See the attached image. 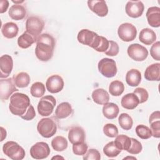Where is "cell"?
<instances>
[{"mask_svg":"<svg viewBox=\"0 0 160 160\" xmlns=\"http://www.w3.org/2000/svg\"><path fill=\"white\" fill-rule=\"evenodd\" d=\"M109 44V41L106 38L98 35L91 48L98 52H104L108 49Z\"/></svg>","mask_w":160,"mask_h":160,"instance_id":"31","label":"cell"},{"mask_svg":"<svg viewBox=\"0 0 160 160\" xmlns=\"http://www.w3.org/2000/svg\"><path fill=\"white\" fill-rule=\"evenodd\" d=\"M144 9L143 3L141 1H129L125 6V11L127 15L132 18L140 17Z\"/></svg>","mask_w":160,"mask_h":160,"instance_id":"12","label":"cell"},{"mask_svg":"<svg viewBox=\"0 0 160 160\" xmlns=\"http://www.w3.org/2000/svg\"><path fill=\"white\" fill-rule=\"evenodd\" d=\"M119 38L123 41L129 42L133 41L137 35L136 27L129 22L121 24L118 29Z\"/></svg>","mask_w":160,"mask_h":160,"instance_id":"8","label":"cell"},{"mask_svg":"<svg viewBox=\"0 0 160 160\" xmlns=\"http://www.w3.org/2000/svg\"><path fill=\"white\" fill-rule=\"evenodd\" d=\"M56 104V99L52 96H43L41 98L38 104V113L42 116H48L53 112Z\"/></svg>","mask_w":160,"mask_h":160,"instance_id":"7","label":"cell"},{"mask_svg":"<svg viewBox=\"0 0 160 160\" xmlns=\"http://www.w3.org/2000/svg\"><path fill=\"white\" fill-rule=\"evenodd\" d=\"M64 82L62 77L58 74H54L49 77L46 82L47 90L51 93H58L64 88Z\"/></svg>","mask_w":160,"mask_h":160,"instance_id":"13","label":"cell"},{"mask_svg":"<svg viewBox=\"0 0 160 160\" xmlns=\"http://www.w3.org/2000/svg\"><path fill=\"white\" fill-rule=\"evenodd\" d=\"M124 90V84L118 80L112 81L109 86V91L113 96H119Z\"/></svg>","mask_w":160,"mask_h":160,"instance_id":"34","label":"cell"},{"mask_svg":"<svg viewBox=\"0 0 160 160\" xmlns=\"http://www.w3.org/2000/svg\"><path fill=\"white\" fill-rule=\"evenodd\" d=\"M114 143L120 150H124L127 151L131 146V139L126 135H118L115 139Z\"/></svg>","mask_w":160,"mask_h":160,"instance_id":"32","label":"cell"},{"mask_svg":"<svg viewBox=\"0 0 160 160\" xmlns=\"http://www.w3.org/2000/svg\"><path fill=\"white\" fill-rule=\"evenodd\" d=\"M35 116H36V112H35L34 108L31 104H30V106L28 107L26 112L22 116H21V118L26 121H31L33 119L35 118Z\"/></svg>","mask_w":160,"mask_h":160,"instance_id":"46","label":"cell"},{"mask_svg":"<svg viewBox=\"0 0 160 160\" xmlns=\"http://www.w3.org/2000/svg\"><path fill=\"white\" fill-rule=\"evenodd\" d=\"M119 112L118 106L113 102H108L102 107V113L105 118L109 119L116 118Z\"/></svg>","mask_w":160,"mask_h":160,"instance_id":"28","label":"cell"},{"mask_svg":"<svg viewBox=\"0 0 160 160\" xmlns=\"http://www.w3.org/2000/svg\"><path fill=\"white\" fill-rule=\"evenodd\" d=\"M136 159V158H134V157H129V156H128V157H126V158H124V159Z\"/></svg>","mask_w":160,"mask_h":160,"instance_id":"51","label":"cell"},{"mask_svg":"<svg viewBox=\"0 0 160 160\" xmlns=\"http://www.w3.org/2000/svg\"><path fill=\"white\" fill-rule=\"evenodd\" d=\"M104 134L109 138H115L118 135V129L113 124L108 123L105 124L103 127Z\"/></svg>","mask_w":160,"mask_h":160,"instance_id":"39","label":"cell"},{"mask_svg":"<svg viewBox=\"0 0 160 160\" xmlns=\"http://www.w3.org/2000/svg\"><path fill=\"white\" fill-rule=\"evenodd\" d=\"M109 48L104 52L106 55L109 56H115L119 51V48L118 43L114 41H109Z\"/></svg>","mask_w":160,"mask_h":160,"instance_id":"43","label":"cell"},{"mask_svg":"<svg viewBox=\"0 0 160 160\" xmlns=\"http://www.w3.org/2000/svg\"><path fill=\"white\" fill-rule=\"evenodd\" d=\"M30 92L33 97H42L45 93V86L41 82H35L31 87Z\"/></svg>","mask_w":160,"mask_h":160,"instance_id":"37","label":"cell"},{"mask_svg":"<svg viewBox=\"0 0 160 160\" xmlns=\"http://www.w3.org/2000/svg\"><path fill=\"white\" fill-rule=\"evenodd\" d=\"M68 139L72 144L84 142L86 139L85 131L80 126L72 127L68 132Z\"/></svg>","mask_w":160,"mask_h":160,"instance_id":"18","label":"cell"},{"mask_svg":"<svg viewBox=\"0 0 160 160\" xmlns=\"http://www.w3.org/2000/svg\"><path fill=\"white\" fill-rule=\"evenodd\" d=\"M101 159L100 152L95 149H90L87 151L85 154L83 155V159L84 160H99Z\"/></svg>","mask_w":160,"mask_h":160,"instance_id":"44","label":"cell"},{"mask_svg":"<svg viewBox=\"0 0 160 160\" xmlns=\"http://www.w3.org/2000/svg\"><path fill=\"white\" fill-rule=\"evenodd\" d=\"M122 108L127 109H134L139 104L138 97L132 92L124 95L121 101Z\"/></svg>","mask_w":160,"mask_h":160,"instance_id":"21","label":"cell"},{"mask_svg":"<svg viewBox=\"0 0 160 160\" xmlns=\"http://www.w3.org/2000/svg\"><path fill=\"white\" fill-rule=\"evenodd\" d=\"M88 6L90 10L98 16L104 17L108 13V6L103 0H89Z\"/></svg>","mask_w":160,"mask_h":160,"instance_id":"14","label":"cell"},{"mask_svg":"<svg viewBox=\"0 0 160 160\" xmlns=\"http://www.w3.org/2000/svg\"><path fill=\"white\" fill-rule=\"evenodd\" d=\"M13 68V60L11 56L4 54L0 58V78H6L9 76Z\"/></svg>","mask_w":160,"mask_h":160,"instance_id":"15","label":"cell"},{"mask_svg":"<svg viewBox=\"0 0 160 160\" xmlns=\"http://www.w3.org/2000/svg\"><path fill=\"white\" fill-rule=\"evenodd\" d=\"M64 159V158H62V157H61V156H58V155H57V156H54V157H52V159Z\"/></svg>","mask_w":160,"mask_h":160,"instance_id":"50","label":"cell"},{"mask_svg":"<svg viewBox=\"0 0 160 160\" xmlns=\"http://www.w3.org/2000/svg\"><path fill=\"white\" fill-rule=\"evenodd\" d=\"M26 15V8L21 4H14L9 9V16L14 20L19 21L24 19Z\"/></svg>","mask_w":160,"mask_h":160,"instance_id":"26","label":"cell"},{"mask_svg":"<svg viewBox=\"0 0 160 160\" xmlns=\"http://www.w3.org/2000/svg\"><path fill=\"white\" fill-rule=\"evenodd\" d=\"M9 7V1L7 0L0 1V13L6 12Z\"/></svg>","mask_w":160,"mask_h":160,"instance_id":"47","label":"cell"},{"mask_svg":"<svg viewBox=\"0 0 160 160\" xmlns=\"http://www.w3.org/2000/svg\"><path fill=\"white\" fill-rule=\"evenodd\" d=\"M15 85L18 88H24L27 87L30 82V76L25 72H20L13 76Z\"/></svg>","mask_w":160,"mask_h":160,"instance_id":"30","label":"cell"},{"mask_svg":"<svg viewBox=\"0 0 160 160\" xmlns=\"http://www.w3.org/2000/svg\"><path fill=\"white\" fill-rule=\"evenodd\" d=\"M139 39L142 43L149 46L155 42L156 34L152 29L150 28H144L140 31Z\"/></svg>","mask_w":160,"mask_h":160,"instance_id":"22","label":"cell"},{"mask_svg":"<svg viewBox=\"0 0 160 160\" xmlns=\"http://www.w3.org/2000/svg\"><path fill=\"white\" fill-rule=\"evenodd\" d=\"M88 145L84 142H81L72 145V152L75 155L82 156L88 151Z\"/></svg>","mask_w":160,"mask_h":160,"instance_id":"40","label":"cell"},{"mask_svg":"<svg viewBox=\"0 0 160 160\" xmlns=\"http://www.w3.org/2000/svg\"><path fill=\"white\" fill-rule=\"evenodd\" d=\"M118 122L123 129L128 131L130 130L133 124L132 118L127 113H121L118 118Z\"/></svg>","mask_w":160,"mask_h":160,"instance_id":"36","label":"cell"},{"mask_svg":"<svg viewBox=\"0 0 160 160\" xmlns=\"http://www.w3.org/2000/svg\"><path fill=\"white\" fill-rule=\"evenodd\" d=\"M146 18L148 24L153 28L160 26V8L153 6L148 9L146 12Z\"/></svg>","mask_w":160,"mask_h":160,"instance_id":"17","label":"cell"},{"mask_svg":"<svg viewBox=\"0 0 160 160\" xmlns=\"http://www.w3.org/2000/svg\"><path fill=\"white\" fill-rule=\"evenodd\" d=\"M131 139V144L129 149L127 151L129 153L132 154H138L140 153L142 149V146L141 143L138 141L136 139Z\"/></svg>","mask_w":160,"mask_h":160,"instance_id":"41","label":"cell"},{"mask_svg":"<svg viewBox=\"0 0 160 160\" xmlns=\"http://www.w3.org/2000/svg\"><path fill=\"white\" fill-rule=\"evenodd\" d=\"M72 112L71 105L68 102L60 103L55 110V116L58 119H64L69 116Z\"/></svg>","mask_w":160,"mask_h":160,"instance_id":"27","label":"cell"},{"mask_svg":"<svg viewBox=\"0 0 160 160\" xmlns=\"http://www.w3.org/2000/svg\"><path fill=\"white\" fill-rule=\"evenodd\" d=\"M19 28L18 25L13 22H8L4 24L1 27L2 35L8 39L15 38L18 33Z\"/></svg>","mask_w":160,"mask_h":160,"instance_id":"24","label":"cell"},{"mask_svg":"<svg viewBox=\"0 0 160 160\" xmlns=\"http://www.w3.org/2000/svg\"><path fill=\"white\" fill-rule=\"evenodd\" d=\"M128 56L136 61H143L148 56V49L143 46L135 43L129 46L127 49Z\"/></svg>","mask_w":160,"mask_h":160,"instance_id":"9","label":"cell"},{"mask_svg":"<svg viewBox=\"0 0 160 160\" xmlns=\"http://www.w3.org/2000/svg\"><path fill=\"white\" fill-rule=\"evenodd\" d=\"M51 146L56 151L61 152L67 149L68 143L64 137L58 136L52 139L51 141Z\"/></svg>","mask_w":160,"mask_h":160,"instance_id":"33","label":"cell"},{"mask_svg":"<svg viewBox=\"0 0 160 160\" xmlns=\"http://www.w3.org/2000/svg\"><path fill=\"white\" fill-rule=\"evenodd\" d=\"M12 2L15 3V4H20L21 3L23 2L24 1H12Z\"/></svg>","mask_w":160,"mask_h":160,"instance_id":"49","label":"cell"},{"mask_svg":"<svg viewBox=\"0 0 160 160\" xmlns=\"http://www.w3.org/2000/svg\"><path fill=\"white\" fill-rule=\"evenodd\" d=\"M56 45L55 39L48 33L40 34L36 40L35 54L38 59L41 61L50 60L54 52Z\"/></svg>","mask_w":160,"mask_h":160,"instance_id":"1","label":"cell"},{"mask_svg":"<svg viewBox=\"0 0 160 160\" xmlns=\"http://www.w3.org/2000/svg\"><path fill=\"white\" fill-rule=\"evenodd\" d=\"M160 49V42L159 41H157L155 43H154L150 49V54L151 57L157 61L160 60V53L159 50Z\"/></svg>","mask_w":160,"mask_h":160,"instance_id":"45","label":"cell"},{"mask_svg":"<svg viewBox=\"0 0 160 160\" xmlns=\"http://www.w3.org/2000/svg\"><path fill=\"white\" fill-rule=\"evenodd\" d=\"M92 98L95 103L99 105H104L109 102V95L104 89L98 88L92 91Z\"/></svg>","mask_w":160,"mask_h":160,"instance_id":"23","label":"cell"},{"mask_svg":"<svg viewBox=\"0 0 160 160\" xmlns=\"http://www.w3.org/2000/svg\"><path fill=\"white\" fill-rule=\"evenodd\" d=\"M29 98L21 92H14L10 97L9 109L12 114L21 116L27 111L30 106Z\"/></svg>","mask_w":160,"mask_h":160,"instance_id":"2","label":"cell"},{"mask_svg":"<svg viewBox=\"0 0 160 160\" xmlns=\"http://www.w3.org/2000/svg\"><path fill=\"white\" fill-rule=\"evenodd\" d=\"M44 26V21L38 16L29 17L26 22V30L36 39L41 34Z\"/></svg>","mask_w":160,"mask_h":160,"instance_id":"5","label":"cell"},{"mask_svg":"<svg viewBox=\"0 0 160 160\" xmlns=\"http://www.w3.org/2000/svg\"><path fill=\"white\" fill-rule=\"evenodd\" d=\"M2 151L5 155L13 160H22L25 157L24 149L15 141H8L3 144Z\"/></svg>","mask_w":160,"mask_h":160,"instance_id":"4","label":"cell"},{"mask_svg":"<svg viewBox=\"0 0 160 160\" xmlns=\"http://www.w3.org/2000/svg\"><path fill=\"white\" fill-rule=\"evenodd\" d=\"M51 150L49 145L45 142H38L30 149V155L35 159H43L48 158Z\"/></svg>","mask_w":160,"mask_h":160,"instance_id":"11","label":"cell"},{"mask_svg":"<svg viewBox=\"0 0 160 160\" xmlns=\"http://www.w3.org/2000/svg\"><path fill=\"white\" fill-rule=\"evenodd\" d=\"M135 130L137 136L141 139H148L152 136V132L151 129L145 125H138Z\"/></svg>","mask_w":160,"mask_h":160,"instance_id":"38","label":"cell"},{"mask_svg":"<svg viewBox=\"0 0 160 160\" xmlns=\"http://www.w3.org/2000/svg\"><path fill=\"white\" fill-rule=\"evenodd\" d=\"M98 35V34L94 31L83 29L78 32L77 38L80 43L91 47Z\"/></svg>","mask_w":160,"mask_h":160,"instance_id":"16","label":"cell"},{"mask_svg":"<svg viewBox=\"0 0 160 160\" xmlns=\"http://www.w3.org/2000/svg\"><path fill=\"white\" fill-rule=\"evenodd\" d=\"M133 93L138 97L139 103H143L146 102L149 97L147 90L143 88H137L134 90Z\"/></svg>","mask_w":160,"mask_h":160,"instance_id":"42","label":"cell"},{"mask_svg":"<svg viewBox=\"0 0 160 160\" xmlns=\"http://www.w3.org/2000/svg\"><path fill=\"white\" fill-rule=\"evenodd\" d=\"M99 72L106 78H112L117 74L118 69L114 60L110 58H102L98 62Z\"/></svg>","mask_w":160,"mask_h":160,"instance_id":"6","label":"cell"},{"mask_svg":"<svg viewBox=\"0 0 160 160\" xmlns=\"http://www.w3.org/2000/svg\"><path fill=\"white\" fill-rule=\"evenodd\" d=\"M149 122L151 126L152 136L160 138V112L156 111L153 112L149 116Z\"/></svg>","mask_w":160,"mask_h":160,"instance_id":"19","label":"cell"},{"mask_svg":"<svg viewBox=\"0 0 160 160\" xmlns=\"http://www.w3.org/2000/svg\"><path fill=\"white\" fill-rule=\"evenodd\" d=\"M144 78L148 81H159L160 79V64L154 63L148 66L144 72Z\"/></svg>","mask_w":160,"mask_h":160,"instance_id":"20","label":"cell"},{"mask_svg":"<svg viewBox=\"0 0 160 160\" xmlns=\"http://www.w3.org/2000/svg\"><path fill=\"white\" fill-rule=\"evenodd\" d=\"M57 129V124L52 118H42L37 124V130L39 134L45 138L53 136L56 133Z\"/></svg>","mask_w":160,"mask_h":160,"instance_id":"3","label":"cell"},{"mask_svg":"<svg viewBox=\"0 0 160 160\" xmlns=\"http://www.w3.org/2000/svg\"><path fill=\"white\" fill-rule=\"evenodd\" d=\"M13 78L0 80V96L2 101L7 100L12 93L18 91Z\"/></svg>","mask_w":160,"mask_h":160,"instance_id":"10","label":"cell"},{"mask_svg":"<svg viewBox=\"0 0 160 160\" xmlns=\"http://www.w3.org/2000/svg\"><path fill=\"white\" fill-rule=\"evenodd\" d=\"M121 152V150L118 148L114 143V141H111L108 142L103 148L104 154L109 158L116 157Z\"/></svg>","mask_w":160,"mask_h":160,"instance_id":"35","label":"cell"},{"mask_svg":"<svg viewBox=\"0 0 160 160\" xmlns=\"http://www.w3.org/2000/svg\"><path fill=\"white\" fill-rule=\"evenodd\" d=\"M36 40L34 36L26 31L18 38V44L21 48L27 49L36 42Z\"/></svg>","mask_w":160,"mask_h":160,"instance_id":"29","label":"cell"},{"mask_svg":"<svg viewBox=\"0 0 160 160\" xmlns=\"http://www.w3.org/2000/svg\"><path fill=\"white\" fill-rule=\"evenodd\" d=\"M1 134H2L1 141H2L4 140V139H5L6 138V131L2 127H1Z\"/></svg>","mask_w":160,"mask_h":160,"instance_id":"48","label":"cell"},{"mask_svg":"<svg viewBox=\"0 0 160 160\" xmlns=\"http://www.w3.org/2000/svg\"><path fill=\"white\" fill-rule=\"evenodd\" d=\"M141 81V74L136 69H131L126 74V81L128 85L132 87L138 86Z\"/></svg>","mask_w":160,"mask_h":160,"instance_id":"25","label":"cell"}]
</instances>
